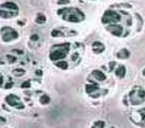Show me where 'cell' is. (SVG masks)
Here are the masks:
<instances>
[{
  "label": "cell",
  "instance_id": "obj_1",
  "mask_svg": "<svg viewBox=\"0 0 145 128\" xmlns=\"http://www.w3.org/2000/svg\"><path fill=\"white\" fill-rule=\"evenodd\" d=\"M58 14L62 15L63 20L70 23H79L84 20L83 13L76 8H65L62 10H58Z\"/></svg>",
  "mask_w": 145,
  "mask_h": 128
},
{
  "label": "cell",
  "instance_id": "obj_2",
  "mask_svg": "<svg viewBox=\"0 0 145 128\" xmlns=\"http://www.w3.org/2000/svg\"><path fill=\"white\" fill-rule=\"evenodd\" d=\"M70 49L69 43H63V44H55L52 46V50L50 52V59L53 61L64 59L66 55L68 54Z\"/></svg>",
  "mask_w": 145,
  "mask_h": 128
},
{
  "label": "cell",
  "instance_id": "obj_3",
  "mask_svg": "<svg viewBox=\"0 0 145 128\" xmlns=\"http://www.w3.org/2000/svg\"><path fill=\"white\" fill-rule=\"evenodd\" d=\"M121 20L120 15L117 12L113 10H107L104 13V15L102 17V23L103 24H116Z\"/></svg>",
  "mask_w": 145,
  "mask_h": 128
},
{
  "label": "cell",
  "instance_id": "obj_4",
  "mask_svg": "<svg viewBox=\"0 0 145 128\" xmlns=\"http://www.w3.org/2000/svg\"><path fill=\"white\" fill-rule=\"evenodd\" d=\"M129 98H130V102L138 106V104L143 103L144 99H145V90L144 89H138V90H132L129 94Z\"/></svg>",
  "mask_w": 145,
  "mask_h": 128
},
{
  "label": "cell",
  "instance_id": "obj_5",
  "mask_svg": "<svg viewBox=\"0 0 145 128\" xmlns=\"http://www.w3.org/2000/svg\"><path fill=\"white\" fill-rule=\"evenodd\" d=\"M17 37H19V34L16 33V30H14L13 28H10V27H3L1 29V38L3 42H9V41L15 40Z\"/></svg>",
  "mask_w": 145,
  "mask_h": 128
},
{
  "label": "cell",
  "instance_id": "obj_6",
  "mask_svg": "<svg viewBox=\"0 0 145 128\" xmlns=\"http://www.w3.org/2000/svg\"><path fill=\"white\" fill-rule=\"evenodd\" d=\"M4 100H6V103H8L10 107H14L16 109H24V103L21 101V99L17 97V96L15 95H8L6 98H4Z\"/></svg>",
  "mask_w": 145,
  "mask_h": 128
},
{
  "label": "cell",
  "instance_id": "obj_7",
  "mask_svg": "<svg viewBox=\"0 0 145 128\" xmlns=\"http://www.w3.org/2000/svg\"><path fill=\"white\" fill-rule=\"evenodd\" d=\"M106 29L107 31H110V33L112 35H114V36H117V37H120L122 35V27L118 24H111V25H108L106 26Z\"/></svg>",
  "mask_w": 145,
  "mask_h": 128
},
{
  "label": "cell",
  "instance_id": "obj_8",
  "mask_svg": "<svg viewBox=\"0 0 145 128\" xmlns=\"http://www.w3.org/2000/svg\"><path fill=\"white\" fill-rule=\"evenodd\" d=\"M92 50L94 53L96 54H101L104 50H105V46H104V44L99 42V41H95V42L92 43Z\"/></svg>",
  "mask_w": 145,
  "mask_h": 128
},
{
  "label": "cell",
  "instance_id": "obj_9",
  "mask_svg": "<svg viewBox=\"0 0 145 128\" xmlns=\"http://www.w3.org/2000/svg\"><path fill=\"white\" fill-rule=\"evenodd\" d=\"M17 14V11H7V9H1V17L3 18H10Z\"/></svg>",
  "mask_w": 145,
  "mask_h": 128
},
{
  "label": "cell",
  "instance_id": "obj_10",
  "mask_svg": "<svg viewBox=\"0 0 145 128\" xmlns=\"http://www.w3.org/2000/svg\"><path fill=\"white\" fill-rule=\"evenodd\" d=\"M1 9H8V10L19 11V7H17L14 2H6V3H3L1 6Z\"/></svg>",
  "mask_w": 145,
  "mask_h": 128
},
{
  "label": "cell",
  "instance_id": "obj_11",
  "mask_svg": "<svg viewBox=\"0 0 145 128\" xmlns=\"http://www.w3.org/2000/svg\"><path fill=\"white\" fill-rule=\"evenodd\" d=\"M92 74L96 77V80L99 81H105L106 80V75L101 71V70H94L92 72Z\"/></svg>",
  "mask_w": 145,
  "mask_h": 128
},
{
  "label": "cell",
  "instance_id": "obj_12",
  "mask_svg": "<svg viewBox=\"0 0 145 128\" xmlns=\"http://www.w3.org/2000/svg\"><path fill=\"white\" fill-rule=\"evenodd\" d=\"M129 56H130V52L127 49H122L121 51H119L118 53H117V57L120 58V59H126Z\"/></svg>",
  "mask_w": 145,
  "mask_h": 128
},
{
  "label": "cell",
  "instance_id": "obj_13",
  "mask_svg": "<svg viewBox=\"0 0 145 128\" xmlns=\"http://www.w3.org/2000/svg\"><path fill=\"white\" fill-rule=\"evenodd\" d=\"M99 89V85L95 84V83H92V84H87L86 85V91L88 94H91L93 91H95Z\"/></svg>",
  "mask_w": 145,
  "mask_h": 128
},
{
  "label": "cell",
  "instance_id": "obj_14",
  "mask_svg": "<svg viewBox=\"0 0 145 128\" xmlns=\"http://www.w3.org/2000/svg\"><path fill=\"white\" fill-rule=\"evenodd\" d=\"M115 73H116V75L118 76V77L122 79V77L125 76V74H126V67H125V66H119V67L116 69Z\"/></svg>",
  "mask_w": 145,
  "mask_h": 128
},
{
  "label": "cell",
  "instance_id": "obj_15",
  "mask_svg": "<svg viewBox=\"0 0 145 128\" xmlns=\"http://www.w3.org/2000/svg\"><path fill=\"white\" fill-rule=\"evenodd\" d=\"M46 21H47L46 16H44L43 14H41V13H39V14L37 15V17H36V23H37V24H39V25L44 24V23H46Z\"/></svg>",
  "mask_w": 145,
  "mask_h": 128
},
{
  "label": "cell",
  "instance_id": "obj_16",
  "mask_svg": "<svg viewBox=\"0 0 145 128\" xmlns=\"http://www.w3.org/2000/svg\"><path fill=\"white\" fill-rule=\"evenodd\" d=\"M56 67L58 68V69L65 70V69H67L68 65H67V62H66V61H57V62H56Z\"/></svg>",
  "mask_w": 145,
  "mask_h": 128
},
{
  "label": "cell",
  "instance_id": "obj_17",
  "mask_svg": "<svg viewBox=\"0 0 145 128\" xmlns=\"http://www.w3.org/2000/svg\"><path fill=\"white\" fill-rule=\"evenodd\" d=\"M50 102V97L47 95H43L40 97V103L41 104H48Z\"/></svg>",
  "mask_w": 145,
  "mask_h": 128
},
{
  "label": "cell",
  "instance_id": "obj_18",
  "mask_svg": "<svg viewBox=\"0 0 145 128\" xmlns=\"http://www.w3.org/2000/svg\"><path fill=\"white\" fill-rule=\"evenodd\" d=\"M51 36L52 37H63V36H64V34H63L61 30H58V29H53L51 31Z\"/></svg>",
  "mask_w": 145,
  "mask_h": 128
},
{
  "label": "cell",
  "instance_id": "obj_19",
  "mask_svg": "<svg viewBox=\"0 0 145 128\" xmlns=\"http://www.w3.org/2000/svg\"><path fill=\"white\" fill-rule=\"evenodd\" d=\"M13 73H14L15 75H17V76H22V75H24V74H25V70H24V69H22V68H19V69L13 70Z\"/></svg>",
  "mask_w": 145,
  "mask_h": 128
},
{
  "label": "cell",
  "instance_id": "obj_20",
  "mask_svg": "<svg viewBox=\"0 0 145 128\" xmlns=\"http://www.w3.org/2000/svg\"><path fill=\"white\" fill-rule=\"evenodd\" d=\"M93 127H98V128H102V127H105V123L103 121H99V122H95L94 123Z\"/></svg>",
  "mask_w": 145,
  "mask_h": 128
},
{
  "label": "cell",
  "instance_id": "obj_21",
  "mask_svg": "<svg viewBox=\"0 0 145 128\" xmlns=\"http://www.w3.org/2000/svg\"><path fill=\"white\" fill-rule=\"evenodd\" d=\"M7 59H8V61L11 62V63H13V62L16 61V58L13 57V56H10V55H7Z\"/></svg>",
  "mask_w": 145,
  "mask_h": 128
},
{
  "label": "cell",
  "instance_id": "obj_22",
  "mask_svg": "<svg viewBox=\"0 0 145 128\" xmlns=\"http://www.w3.org/2000/svg\"><path fill=\"white\" fill-rule=\"evenodd\" d=\"M22 87L23 88H28L30 87V81H25L23 84H22Z\"/></svg>",
  "mask_w": 145,
  "mask_h": 128
},
{
  "label": "cell",
  "instance_id": "obj_23",
  "mask_svg": "<svg viewBox=\"0 0 145 128\" xmlns=\"http://www.w3.org/2000/svg\"><path fill=\"white\" fill-rule=\"evenodd\" d=\"M70 1L69 0H58L57 1V4H69Z\"/></svg>",
  "mask_w": 145,
  "mask_h": 128
},
{
  "label": "cell",
  "instance_id": "obj_24",
  "mask_svg": "<svg viewBox=\"0 0 145 128\" xmlns=\"http://www.w3.org/2000/svg\"><path fill=\"white\" fill-rule=\"evenodd\" d=\"M38 39H39V36L38 35H33V36L30 37V40L31 41H37Z\"/></svg>",
  "mask_w": 145,
  "mask_h": 128
},
{
  "label": "cell",
  "instance_id": "obj_25",
  "mask_svg": "<svg viewBox=\"0 0 145 128\" xmlns=\"http://www.w3.org/2000/svg\"><path fill=\"white\" fill-rule=\"evenodd\" d=\"M115 65H116V62H115V61H111V62H110V70H111V71L114 69Z\"/></svg>",
  "mask_w": 145,
  "mask_h": 128
},
{
  "label": "cell",
  "instance_id": "obj_26",
  "mask_svg": "<svg viewBox=\"0 0 145 128\" xmlns=\"http://www.w3.org/2000/svg\"><path fill=\"white\" fill-rule=\"evenodd\" d=\"M36 74H37V75H42V71L41 70H37V71H36Z\"/></svg>",
  "mask_w": 145,
  "mask_h": 128
},
{
  "label": "cell",
  "instance_id": "obj_27",
  "mask_svg": "<svg viewBox=\"0 0 145 128\" xmlns=\"http://www.w3.org/2000/svg\"><path fill=\"white\" fill-rule=\"evenodd\" d=\"M13 52H14V53H17V54H22V53H23V51H21V50H14Z\"/></svg>",
  "mask_w": 145,
  "mask_h": 128
},
{
  "label": "cell",
  "instance_id": "obj_28",
  "mask_svg": "<svg viewBox=\"0 0 145 128\" xmlns=\"http://www.w3.org/2000/svg\"><path fill=\"white\" fill-rule=\"evenodd\" d=\"M3 84V76L1 75V76H0V86H1Z\"/></svg>",
  "mask_w": 145,
  "mask_h": 128
},
{
  "label": "cell",
  "instance_id": "obj_29",
  "mask_svg": "<svg viewBox=\"0 0 145 128\" xmlns=\"http://www.w3.org/2000/svg\"><path fill=\"white\" fill-rule=\"evenodd\" d=\"M77 57H78V54H75L74 56H72V60H76V59H77Z\"/></svg>",
  "mask_w": 145,
  "mask_h": 128
},
{
  "label": "cell",
  "instance_id": "obj_30",
  "mask_svg": "<svg viewBox=\"0 0 145 128\" xmlns=\"http://www.w3.org/2000/svg\"><path fill=\"white\" fill-rule=\"evenodd\" d=\"M11 87H12V84H11V83H10V84H7V85H6V88H11Z\"/></svg>",
  "mask_w": 145,
  "mask_h": 128
},
{
  "label": "cell",
  "instance_id": "obj_31",
  "mask_svg": "<svg viewBox=\"0 0 145 128\" xmlns=\"http://www.w3.org/2000/svg\"><path fill=\"white\" fill-rule=\"evenodd\" d=\"M4 122H6L4 121V118H1V120H0V123H1V124H4Z\"/></svg>",
  "mask_w": 145,
  "mask_h": 128
},
{
  "label": "cell",
  "instance_id": "obj_32",
  "mask_svg": "<svg viewBox=\"0 0 145 128\" xmlns=\"http://www.w3.org/2000/svg\"><path fill=\"white\" fill-rule=\"evenodd\" d=\"M143 75H144V76H145V69H144V70H143Z\"/></svg>",
  "mask_w": 145,
  "mask_h": 128
}]
</instances>
